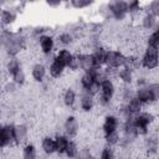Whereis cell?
<instances>
[{
  "label": "cell",
  "mask_w": 159,
  "mask_h": 159,
  "mask_svg": "<svg viewBox=\"0 0 159 159\" xmlns=\"http://www.w3.org/2000/svg\"><path fill=\"white\" fill-rule=\"evenodd\" d=\"M134 97L144 106V107H150L158 104L159 99V83L158 81L149 82L144 86L140 87H134Z\"/></svg>",
  "instance_id": "cell-1"
},
{
  "label": "cell",
  "mask_w": 159,
  "mask_h": 159,
  "mask_svg": "<svg viewBox=\"0 0 159 159\" xmlns=\"http://www.w3.org/2000/svg\"><path fill=\"white\" fill-rule=\"evenodd\" d=\"M140 70L145 72L157 71L159 66V50L153 47H144L139 56Z\"/></svg>",
  "instance_id": "cell-2"
},
{
  "label": "cell",
  "mask_w": 159,
  "mask_h": 159,
  "mask_svg": "<svg viewBox=\"0 0 159 159\" xmlns=\"http://www.w3.org/2000/svg\"><path fill=\"white\" fill-rule=\"evenodd\" d=\"M140 149H142L143 157H145L148 159H157L158 158V149H159L158 134L150 133V134L143 137L142 142H140Z\"/></svg>",
  "instance_id": "cell-3"
},
{
  "label": "cell",
  "mask_w": 159,
  "mask_h": 159,
  "mask_svg": "<svg viewBox=\"0 0 159 159\" xmlns=\"http://www.w3.org/2000/svg\"><path fill=\"white\" fill-rule=\"evenodd\" d=\"M36 43H37V48L40 50V53L42 55V57L50 58V57L55 56V52H56V48H57L55 35L47 32V34L42 35L41 37H39Z\"/></svg>",
  "instance_id": "cell-4"
},
{
  "label": "cell",
  "mask_w": 159,
  "mask_h": 159,
  "mask_svg": "<svg viewBox=\"0 0 159 159\" xmlns=\"http://www.w3.org/2000/svg\"><path fill=\"white\" fill-rule=\"evenodd\" d=\"M108 10L111 14V20H114L117 22H123L129 15H128V2L124 0H114L107 2Z\"/></svg>",
  "instance_id": "cell-5"
},
{
  "label": "cell",
  "mask_w": 159,
  "mask_h": 159,
  "mask_svg": "<svg viewBox=\"0 0 159 159\" xmlns=\"http://www.w3.org/2000/svg\"><path fill=\"white\" fill-rule=\"evenodd\" d=\"M125 65V53L119 48H108L104 61V67L117 71Z\"/></svg>",
  "instance_id": "cell-6"
},
{
  "label": "cell",
  "mask_w": 159,
  "mask_h": 159,
  "mask_svg": "<svg viewBox=\"0 0 159 159\" xmlns=\"http://www.w3.org/2000/svg\"><path fill=\"white\" fill-rule=\"evenodd\" d=\"M81 129V123L77 116L75 114H68L65 117L62 122V132L65 135H67L70 139H75Z\"/></svg>",
  "instance_id": "cell-7"
},
{
  "label": "cell",
  "mask_w": 159,
  "mask_h": 159,
  "mask_svg": "<svg viewBox=\"0 0 159 159\" xmlns=\"http://www.w3.org/2000/svg\"><path fill=\"white\" fill-rule=\"evenodd\" d=\"M120 119L117 117V114L114 112H107L102 119V124H101V132L102 135L104 134H109V133H114V132H119L120 128Z\"/></svg>",
  "instance_id": "cell-8"
},
{
  "label": "cell",
  "mask_w": 159,
  "mask_h": 159,
  "mask_svg": "<svg viewBox=\"0 0 159 159\" xmlns=\"http://www.w3.org/2000/svg\"><path fill=\"white\" fill-rule=\"evenodd\" d=\"M30 137V127L24 123H14V145L15 147H22L26 143H29Z\"/></svg>",
  "instance_id": "cell-9"
},
{
  "label": "cell",
  "mask_w": 159,
  "mask_h": 159,
  "mask_svg": "<svg viewBox=\"0 0 159 159\" xmlns=\"http://www.w3.org/2000/svg\"><path fill=\"white\" fill-rule=\"evenodd\" d=\"M14 147V123H2L0 127V149Z\"/></svg>",
  "instance_id": "cell-10"
},
{
  "label": "cell",
  "mask_w": 159,
  "mask_h": 159,
  "mask_svg": "<svg viewBox=\"0 0 159 159\" xmlns=\"http://www.w3.org/2000/svg\"><path fill=\"white\" fill-rule=\"evenodd\" d=\"M17 20V10L12 6L4 5L0 11V27L1 29H11V26Z\"/></svg>",
  "instance_id": "cell-11"
},
{
  "label": "cell",
  "mask_w": 159,
  "mask_h": 159,
  "mask_svg": "<svg viewBox=\"0 0 159 159\" xmlns=\"http://www.w3.org/2000/svg\"><path fill=\"white\" fill-rule=\"evenodd\" d=\"M30 75L34 82L42 84L46 82L47 78V66L42 61H36L30 66Z\"/></svg>",
  "instance_id": "cell-12"
},
{
  "label": "cell",
  "mask_w": 159,
  "mask_h": 159,
  "mask_svg": "<svg viewBox=\"0 0 159 159\" xmlns=\"http://www.w3.org/2000/svg\"><path fill=\"white\" fill-rule=\"evenodd\" d=\"M78 108L83 113H91L96 107V97L86 91H78Z\"/></svg>",
  "instance_id": "cell-13"
},
{
  "label": "cell",
  "mask_w": 159,
  "mask_h": 159,
  "mask_svg": "<svg viewBox=\"0 0 159 159\" xmlns=\"http://www.w3.org/2000/svg\"><path fill=\"white\" fill-rule=\"evenodd\" d=\"M116 93H117V84L114 80L111 78H106L99 83V96L109 99V101H114L116 99Z\"/></svg>",
  "instance_id": "cell-14"
},
{
  "label": "cell",
  "mask_w": 159,
  "mask_h": 159,
  "mask_svg": "<svg viewBox=\"0 0 159 159\" xmlns=\"http://www.w3.org/2000/svg\"><path fill=\"white\" fill-rule=\"evenodd\" d=\"M77 98H78V92L76 91V88L72 87V86H68L62 92L61 102H62V104H63L65 108L72 111L76 107V104H77Z\"/></svg>",
  "instance_id": "cell-15"
},
{
  "label": "cell",
  "mask_w": 159,
  "mask_h": 159,
  "mask_svg": "<svg viewBox=\"0 0 159 159\" xmlns=\"http://www.w3.org/2000/svg\"><path fill=\"white\" fill-rule=\"evenodd\" d=\"M47 66V75L48 77H51L52 80H60L65 76L66 73V67L53 56V58L46 65Z\"/></svg>",
  "instance_id": "cell-16"
},
{
  "label": "cell",
  "mask_w": 159,
  "mask_h": 159,
  "mask_svg": "<svg viewBox=\"0 0 159 159\" xmlns=\"http://www.w3.org/2000/svg\"><path fill=\"white\" fill-rule=\"evenodd\" d=\"M155 29H159L158 17L149 14V12H143L140 15V30L143 32L148 34V32H152Z\"/></svg>",
  "instance_id": "cell-17"
},
{
  "label": "cell",
  "mask_w": 159,
  "mask_h": 159,
  "mask_svg": "<svg viewBox=\"0 0 159 159\" xmlns=\"http://www.w3.org/2000/svg\"><path fill=\"white\" fill-rule=\"evenodd\" d=\"M57 48H70L76 43V39L70 30H63L55 36Z\"/></svg>",
  "instance_id": "cell-18"
},
{
  "label": "cell",
  "mask_w": 159,
  "mask_h": 159,
  "mask_svg": "<svg viewBox=\"0 0 159 159\" xmlns=\"http://www.w3.org/2000/svg\"><path fill=\"white\" fill-rule=\"evenodd\" d=\"M116 80H118V82H120V84H133L134 83V80H135V72L127 67V66H123L117 70L116 72Z\"/></svg>",
  "instance_id": "cell-19"
},
{
  "label": "cell",
  "mask_w": 159,
  "mask_h": 159,
  "mask_svg": "<svg viewBox=\"0 0 159 159\" xmlns=\"http://www.w3.org/2000/svg\"><path fill=\"white\" fill-rule=\"evenodd\" d=\"M107 51H108V47L106 45H101V46H98V47H96L94 50L91 51V55H92L93 63H94L96 68H103L104 67Z\"/></svg>",
  "instance_id": "cell-20"
},
{
  "label": "cell",
  "mask_w": 159,
  "mask_h": 159,
  "mask_svg": "<svg viewBox=\"0 0 159 159\" xmlns=\"http://www.w3.org/2000/svg\"><path fill=\"white\" fill-rule=\"evenodd\" d=\"M134 92H135V88L133 84H130V86L120 84L118 88V93H116V98H119V103L124 104L134 97Z\"/></svg>",
  "instance_id": "cell-21"
},
{
  "label": "cell",
  "mask_w": 159,
  "mask_h": 159,
  "mask_svg": "<svg viewBox=\"0 0 159 159\" xmlns=\"http://www.w3.org/2000/svg\"><path fill=\"white\" fill-rule=\"evenodd\" d=\"M76 53L78 55V60H80V68L82 72L89 71L96 68L94 63H93V58L91 52H86V51H76Z\"/></svg>",
  "instance_id": "cell-22"
},
{
  "label": "cell",
  "mask_w": 159,
  "mask_h": 159,
  "mask_svg": "<svg viewBox=\"0 0 159 159\" xmlns=\"http://www.w3.org/2000/svg\"><path fill=\"white\" fill-rule=\"evenodd\" d=\"M53 139H55V149H56L55 154H57V157H63L66 148L70 143V138L63 133H56Z\"/></svg>",
  "instance_id": "cell-23"
},
{
  "label": "cell",
  "mask_w": 159,
  "mask_h": 159,
  "mask_svg": "<svg viewBox=\"0 0 159 159\" xmlns=\"http://www.w3.org/2000/svg\"><path fill=\"white\" fill-rule=\"evenodd\" d=\"M40 147H41V152L46 157H51V155H53L56 153V149H55V139L50 134H46V135H43L41 138Z\"/></svg>",
  "instance_id": "cell-24"
},
{
  "label": "cell",
  "mask_w": 159,
  "mask_h": 159,
  "mask_svg": "<svg viewBox=\"0 0 159 159\" xmlns=\"http://www.w3.org/2000/svg\"><path fill=\"white\" fill-rule=\"evenodd\" d=\"M21 67H22V63L19 57H6V60L4 62V70H5V73L7 77L14 75Z\"/></svg>",
  "instance_id": "cell-25"
},
{
  "label": "cell",
  "mask_w": 159,
  "mask_h": 159,
  "mask_svg": "<svg viewBox=\"0 0 159 159\" xmlns=\"http://www.w3.org/2000/svg\"><path fill=\"white\" fill-rule=\"evenodd\" d=\"M73 55H75V52L70 48H57L55 52V57L66 67V70H67V66L70 65Z\"/></svg>",
  "instance_id": "cell-26"
},
{
  "label": "cell",
  "mask_w": 159,
  "mask_h": 159,
  "mask_svg": "<svg viewBox=\"0 0 159 159\" xmlns=\"http://www.w3.org/2000/svg\"><path fill=\"white\" fill-rule=\"evenodd\" d=\"M21 159H39L37 148L34 143L29 142L21 147Z\"/></svg>",
  "instance_id": "cell-27"
},
{
  "label": "cell",
  "mask_w": 159,
  "mask_h": 159,
  "mask_svg": "<svg viewBox=\"0 0 159 159\" xmlns=\"http://www.w3.org/2000/svg\"><path fill=\"white\" fill-rule=\"evenodd\" d=\"M143 41H144V47H153L159 50V29L148 32Z\"/></svg>",
  "instance_id": "cell-28"
},
{
  "label": "cell",
  "mask_w": 159,
  "mask_h": 159,
  "mask_svg": "<svg viewBox=\"0 0 159 159\" xmlns=\"http://www.w3.org/2000/svg\"><path fill=\"white\" fill-rule=\"evenodd\" d=\"M127 2H128V15L130 17H135L144 12V5L139 0H132Z\"/></svg>",
  "instance_id": "cell-29"
},
{
  "label": "cell",
  "mask_w": 159,
  "mask_h": 159,
  "mask_svg": "<svg viewBox=\"0 0 159 159\" xmlns=\"http://www.w3.org/2000/svg\"><path fill=\"white\" fill-rule=\"evenodd\" d=\"M124 106H125V108L128 109V112L134 117V116H137L138 113H140L145 107L135 98V97H133L132 99H129L127 103H124Z\"/></svg>",
  "instance_id": "cell-30"
},
{
  "label": "cell",
  "mask_w": 159,
  "mask_h": 159,
  "mask_svg": "<svg viewBox=\"0 0 159 159\" xmlns=\"http://www.w3.org/2000/svg\"><path fill=\"white\" fill-rule=\"evenodd\" d=\"M10 78H11V82H14L19 88L22 87V86H25V83H26V81H27V76H26L25 68L21 67V68L17 70L14 75H11Z\"/></svg>",
  "instance_id": "cell-31"
},
{
  "label": "cell",
  "mask_w": 159,
  "mask_h": 159,
  "mask_svg": "<svg viewBox=\"0 0 159 159\" xmlns=\"http://www.w3.org/2000/svg\"><path fill=\"white\" fill-rule=\"evenodd\" d=\"M78 149L80 145L75 139H70V143L66 148V152L63 154V157L66 159H77V154H78Z\"/></svg>",
  "instance_id": "cell-32"
},
{
  "label": "cell",
  "mask_w": 159,
  "mask_h": 159,
  "mask_svg": "<svg viewBox=\"0 0 159 159\" xmlns=\"http://www.w3.org/2000/svg\"><path fill=\"white\" fill-rule=\"evenodd\" d=\"M77 159H97V155H96L94 150L92 149V147L86 144V145L80 147Z\"/></svg>",
  "instance_id": "cell-33"
},
{
  "label": "cell",
  "mask_w": 159,
  "mask_h": 159,
  "mask_svg": "<svg viewBox=\"0 0 159 159\" xmlns=\"http://www.w3.org/2000/svg\"><path fill=\"white\" fill-rule=\"evenodd\" d=\"M104 145L111 147V148H116L119 144V139H120V134L119 132H114V133H109V134H104L102 137Z\"/></svg>",
  "instance_id": "cell-34"
},
{
  "label": "cell",
  "mask_w": 159,
  "mask_h": 159,
  "mask_svg": "<svg viewBox=\"0 0 159 159\" xmlns=\"http://www.w3.org/2000/svg\"><path fill=\"white\" fill-rule=\"evenodd\" d=\"M97 159H117L114 148H111V147H107V145H102V148L98 152Z\"/></svg>",
  "instance_id": "cell-35"
},
{
  "label": "cell",
  "mask_w": 159,
  "mask_h": 159,
  "mask_svg": "<svg viewBox=\"0 0 159 159\" xmlns=\"http://www.w3.org/2000/svg\"><path fill=\"white\" fill-rule=\"evenodd\" d=\"M48 32V27L47 26H43V25H37V26H34L31 30H30V32H29V37L31 36V39L32 40H35V41H37L39 40V37H41L42 35H45V34H47Z\"/></svg>",
  "instance_id": "cell-36"
},
{
  "label": "cell",
  "mask_w": 159,
  "mask_h": 159,
  "mask_svg": "<svg viewBox=\"0 0 159 159\" xmlns=\"http://www.w3.org/2000/svg\"><path fill=\"white\" fill-rule=\"evenodd\" d=\"M68 5L75 10H84L94 5V2L92 0H71Z\"/></svg>",
  "instance_id": "cell-37"
},
{
  "label": "cell",
  "mask_w": 159,
  "mask_h": 159,
  "mask_svg": "<svg viewBox=\"0 0 159 159\" xmlns=\"http://www.w3.org/2000/svg\"><path fill=\"white\" fill-rule=\"evenodd\" d=\"M144 12H149L154 16H159V0H152L148 4H145Z\"/></svg>",
  "instance_id": "cell-38"
},
{
  "label": "cell",
  "mask_w": 159,
  "mask_h": 159,
  "mask_svg": "<svg viewBox=\"0 0 159 159\" xmlns=\"http://www.w3.org/2000/svg\"><path fill=\"white\" fill-rule=\"evenodd\" d=\"M17 89H19V87L14 82H11V80L2 82V93L12 96V94H15L17 92Z\"/></svg>",
  "instance_id": "cell-39"
},
{
  "label": "cell",
  "mask_w": 159,
  "mask_h": 159,
  "mask_svg": "<svg viewBox=\"0 0 159 159\" xmlns=\"http://www.w3.org/2000/svg\"><path fill=\"white\" fill-rule=\"evenodd\" d=\"M81 68H80V60H78V55L75 52V55H73V57H72V60H71V62H70V65L67 66V71H70V72H78Z\"/></svg>",
  "instance_id": "cell-40"
},
{
  "label": "cell",
  "mask_w": 159,
  "mask_h": 159,
  "mask_svg": "<svg viewBox=\"0 0 159 159\" xmlns=\"http://www.w3.org/2000/svg\"><path fill=\"white\" fill-rule=\"evenodd\" d=\"M46 5L51 9H56V7H60L62 5V2L60 0H48V1H46Z\"/></svg>",
  "instance_id": "cell-41"
},
{
  "label": "cell",
  "mask_w": 159,
  "mask_h": 159,
  "mask_svg": "<svg viewBox=\"0 0 159 159\" xmlns=\"http://www.w3.org/2000/svg\"><path fill=\"white\" fill-rule=\"evenodd\" d=\"M1 96H2V82L0 81V98H1Z\"/></svg>",
  "instance_id": "cell-42"
},
{
  "label": "cell",
  "mask_w": 159,
  "mask_h": 159,
  "mask_svg": "<svg viewBox=\"0 0 159 159\" xmlns=\"http://www.w3.org/2000/svg\"><path fill=\"white\" fill-rule=\"evenodd\" d=\"M2 6H4V2H0V11H1V9H2Z\"/></svg>",
  "instance_id": "cell-43"
},
{
  "label": "cell",
  "mask_w": 159,
  "mask_h": 159,
  "mask_svg": "<svg viewBox=\"0 0 159 159\" xmlns=\"http://www.w3.org/2000/svg\"><path fill=\"white\" fill-rule=\"evenodd\" d=\"M2 125V122H1V117H0V127Z\"/></svg>",
  "instance_id": "cell-44"
},
{
  "label": "cell",
  "mask_w": 159,
  "mask_h": 159,
  "mask_svg": "<svg viewBox=\"0 0 159 159\" xmlns=\"http://www.w3.org/2000/svg\"><path fill=\"white\" fill-rule=\"evenodd\" d=\"M140 159H148V158H145V157H143V158H140Z\"/></svg>",
  "instance_id": "cell-45"
}]
</instances>
